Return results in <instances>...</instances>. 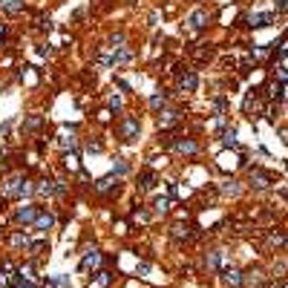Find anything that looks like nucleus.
<instances>
[{"mask_svg":"<svg viewBox=\"0 0 288 288\" xmlns=\"http://www.w3.org/2000/svg\"><path fill=\"white\" fill-rule=\"evenodd\" d=\"M3 190H6V196H29V193H32V182L17 176V179H9Z\"/></svg>","mask_w":288,"mask_h":288,"instance_id":"1","label":"nucleus"},{"mask_svg":"<svg viewBox=\"0 0 288 288\" xmlns=\"http://www.w3.org/2000/svg\"><path fill=\"white\" fill-rule=\"evenodd\" d=\"M262 280H265V274L259 271V268H251V271L245 274V280H242V283H245L248 288H259V286H262Z\"/></svg>","mask_w":288,"mask_h":288,"instance_id":"5","label":"nucleus"},{"mask_svg":"<svg viewBox=\"0 0 288 288\" xmlns=\"http://www.w3.org/2000/svg\"><path fill=\"white\" fill-rule=\"evenodd\" d=\"M286 242H288V239H286V234H277V231L271 234V245H277V248H283Z\"/></svg>","mask_w":288,"mask_h":288,"instance_id":"16","label":"nucleus"},{"mask_svg":"<svg viewBox=\"0 0 288 288\" xmlns=\"http://www.w3.org/2000/svg\"><path fill=\"white\" fill-rule=\"evenodd\" d=\"M251 182H254V187H259V190H262V187H268V185H271V176H268L265 170L254 167V170H251Z\"/></svg>","mask_w":288,"mask_h":288,"instance_id":"4","label":"nucleus"},{"mask_svg":"<svg viewBox=\"0 0 288 288\" xmlns=\"http://www.w3.org/2000/svg\"><path fill=\"white\" fill-rule=\"evenodd\" d=\"M205 265H207L210 271H216V268H219V251H207V254H205Z\"/></svg>","mask_w":288,"mask_h":288,"instance_id":"11","label":"nucleus"},{"mask_svg":"<svg viewBox=\"0 0 288 288\" xmlns=\"http://www.w3.org/2000/svg\"><path fill=\"white\" fill-rule=\"evenodd\" d=\"M167 205H170V199H156V213H165Z\"/></svg>","mask_w":288,"mask_h":288,"instance_id":"17","label":"nucleus"},{"mask_svg":"<svg viewBox=\"0 0 288 288\" xmlns=\"http://www.w3.org/2000/svg\"><path fill=\"white\" fill-rule=\"evenodd\" d=\"M35 225H38L41 231H49L52 225H55V216H52V213H43V210H41V213H38V219H35Z\"/></svg>","mask_w":288,"mask_h":288,"instance_id":"9","label":"nucleus"},{"mask_svg":"<svg viewBox=\"0 0 288 288\" xmlns=\"http://www.w3.org/2000/svg\"><path fill=\"white\" fill-rule=\"evenodd\" d=\"M176 121H179V110H165L159 116V127H173Z\"/></svg>","mask_w":288,"mask_h":288,"instance_id":"8","label":"nucleus"},{"mask_svg":"<svg viewBox=\"0 0 288 288\" xmlns=\"http://www.w3.org/2000/svg\"><path fill=\"white\" fill-rule=\"evenodd\" d=\"M98 262H101V254H98V251H86V256H84V262H81V268H95V265H98Z\"/></svg>","mask_w":288,"mask_h":288,"instance_id":"10","label":"nucleus"},{"mask_svg":"<svg viewBox=\"0 0 288 288\" xmlns=\"http://www.w3.org/2000/svg\"><path fill=\"white\" fill-rule=\"evenodd\" d=\"M67 167L69 170H78V165H75V156H67Z\"/></svg>","mask_w":288,"mask_h":288,"instance_id":"25","label":"nucleus"},{"mask_svg":"<svg viewBox=\"0 0 288 288\" xmlns=\"http://www.w3.org/2000/svg\"><path fill=\"white\" fill-rule=\"evenodd\" d=\"M136 133H138V119L136 116H127V119L121 121V136H124V141H130Z\"/></svg>","mask_w":288,"mask_h":288,"instance_id":"2","label":"nucleus"},{"mask_svg":"<svg viewBox=\"0 0 288 288\" xmlns=\"http://www.w3.org/2000/svg\"><path fill=\"white\" fill-rule=\"evenodd\" d=\"M280 3H288V0H280Z\"/></svg>","mask_w":288,"mask_h":288,"instance_id":"28","label":"nucleus"},{"mask_svg":"<svg viewBox=\"0 0 288 288\" xmlns=\"http://www.w3.org/2000/svg\"><path fill=\"white\" fill-rule=\"evenodd\" d=\"M179 89H182V92H193V89H196V75H193V72H185V75L179 78Z\"/></svg>","mask_w":288,"mask_h":288,"instance_id":"7","label":"nucleus"},{"mask_svg":"<svg viewBox=\"0 0 288 288\" xmlns=\"http://www.w3.org/2000/svg\"><path fill=\"white\" fill-rule=\"evenodd\" d=\"M61 144H64V147H75V144H78V141H75V136H72V133H64V138H61Z\"/></svg>","mask_w":288,"mask_h":288,"instance_id":"19","label":"nucleus"},{"mask_svg":"<svg viewBox=\"0 0 288 288\" xmlns=\"http://www.w3.org/2000/svg\"><path fill=\"white\" fill-rule=\"evenodd\" d=\"M110 187H113V179H101V182H98V190H110Z\"/></svg>","mask_w":288,"mask_h":288,"instance_id":"21","label":"nucleus"},{"mask_svg":"<svg viewBox=\"0 0 288 288\" xmlns=\"http://www.w3.org/2000/svg\"><path fill=\"white\" fill-rule=\"evenodd\" d=\"M3 35H6V26H3V23H0V38H3Z\"/></svg>","mask_w":288,"mask_h":288,"instance_id":"26","label":"nucleus"},{"mask_svg":"<svg viewBox=\"0 0 288 288\" xmlns=\"http://www.w3.org/2000/svg\"><path fill=\"white\" fill-rule=\"evenodd\" d=\"M29 251H32V256H41V251H43V242H38V245H32Z\"/></svg>","mask_w":288,"mask_h":288,"instance_id":"23","label":"nucleus"},{"mask_svg":"<svg viewBox=\"0 0 288 288\" xmlns=\"http://www.w3.org/2000/svg\"><path fill=\"white\" fill-rule=\"evenodd\" d=\"M153 182H156V173H150V170H147V173L141 176V187H144V190H150Z\"/></svg>","mask_w":288,"mask_h":288,"instance_id":"15","label":"nucleus"},{"mask_svg":"<svg viewBox=\"0 0 288 288\" xmlns=\"http://www.w3.org/2000/svg\"><path fill=\"white\" fill-rule=\"evenodd\" d=\"M225 283H228V286H242V277H239V271H234V268H228V271H225Z\"/></svg>","mask_w":288,"mask_h":288,"instance_id":"12","label":"nucleus"},{"mask_svg":"<svg viewBox=\"0 0 288 288\" xmlns=\"http://www.w3.org/2000/svg\"><path fill=\"white\" fill-rule=\"evenodd\" d=\"M225 193H228V196H237V193H239V187L234 185V182H231V185L225 187Z\"/></svg>","mask_w":288,"mask_h":288,"instance_id":"22","label":"nucleus"},{"mask_svg":"<svg viewBox=\"0 0 288 288\" xmlns=\"http://www.w3.org/2000/svg\"><path fill=\"white\" fill-rule=\"evenodd\" d=\"M268 23H271V15H262V12L251 15V26H268Z\"/></svg>","mask_w":288,"mask_h":288,"instance_id":"14","label":"nucleus"},{"mask_svg":"<svg viewBox=\"0 0 288 288\" xmlns=\"http://www.w3.org/2000/svg\"><path fill=\"white\" fill-rule=\"evenodd\" d=\"M150 107H153V110L165 107V95H153V98H150Z\"/></svg>","mask_w":288,"mask_h":288,"instance_id":"18","label":"nucleus"},{"mask_svg":"<svg viewBox=\"0 0 288 288\" xmlns=\"http://www.w3.org/2000/svg\"><path fill=\"white\" fill-rule=\"evenodd\" d=\"M280 55H288V35L283 38V43H280Z\"/></svg>","mask_w":288,"mask_h":288,"instance_id":"24","label":"nucleus"},{"mask_svg":"<svg viewBox=\"0 0 288 288\" xmlns=\"http://www.w3.org/2000/svg\"><path fill=\"white\" fill-rule=\"evenodd\" d=\"M187 23H190V29H202V26H207V12H205V9H196L193 15L187 17Z\"/></svg>","mask_w":288,"mask_h":288,"instance_id":"6","label":"nucleus"},{"mask_svg":"<svg viewBox=\"0 0 288 288\" xmlns=\"http://www.w3.org/2000/svg\"><path fill=\"white\" fill-rule=\"evenodd\" d=\"M20 288H32V286H29V283H26V286H20Z\"/></svg>","mask_w":288,"mask_h":288,"instance_id":"27","label":"nucleus"},{"mask_svg":"<svg viewBox=\"0 0 288 288\" xmlns=\"http://www.w3.org/2000/svg\"><path fill=\"white\" fill-rule=\"evenodd\" d=\"M173 237L176 239H190L193 234H190V225H176L173 228Z\"/></svg>","mask_w":288,"mask_h":288,"instance_id":"13","label":"nucleus"},{"mask_svg":"<svg viewBox=\"0 0 288 288\" xmlns=\"http://www.w3.org/2000/svg\"><path fill=\"white\" fill-rule=\"evenodd\" d=\"M12 245H26V234H15L12 237Z\"/></svg>","mask_w":288,"mask_h":288,"instance_id":"20","label":"nucleus"},{"mask_svg":"<svg viewBox=\"0 0 288 288\" xmlns=\"http://www.w3.org/2000/svg\"><path fill=\"white\" fill-rule=\"evenodd\" d=\"M38 207L35 205H23V207H17V222H35L38 219Z\"/></svg>","mask_w":288,"mask_h":288,"instance_id":"3","label":"nucleus"},{"mask_svg":"<svg viewBox=\"0 0 288 288\" xmlns=\"http://www.w3.org/2000/svg\"><path fill=\"white\" fill-rule=\"evenodd\" d=\"M283 288H288V286H283Z\"/></svg>","mask_w":288,"mask_h":288,"instance_id":"29","label":"nucleus"}]
</instances>
